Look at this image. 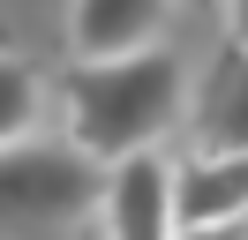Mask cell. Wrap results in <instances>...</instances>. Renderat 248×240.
Wrapping results in <instances>:
<instances>
[{
    "mask_svg": "<svg viewBox=\"0 0 248 240\" xmlns=\"http://www.w3.org/2000/svg\"><path fill=\"white\" fill-rule=\"evenodd\" d=\"M61 105H68V150L91 165H121L136 150H158V135L181 120L188 75L166 45L128 60H76L61 68Z\"/></svg>",
    "mask_w": 248,
    "mask_h": 240,
    "instance_id": "6da1fadb",
    "label": "cell"
},
{
    "mask_svg": "<svg viewBox=\"0 0 248 240\" xmlns=\"http://www.w3.org/2000/svg\"><path fill=\"white\" fill-rule=\"evenodd\" d=\"M98 173L68 143H8L0 150V240H68L98 210Z\"/></svg>",
    "mask_w": 248,
    "mask_h": 240,
    "instance_id": "7a4b0ae2",
    "label": "cell"
},
{
    "mask_svg": "<svg viewBox=\"0 0 248 240\" xmlns=\"http://www.w3.org/2000/svg\"><path fill=\"white\" fill-rule=\"evenodd\" d=\"M98 240H173V165L158 150L98 173Z\"/></svg>",
    "mask_w": 248,
    "mask_h": 240,
    "instance_id": "3957f363",
    "label": "cell"
},
{
    "mask_svg": "<svg viewBox=\"0 0 248 240\" xmlns=\"http://www.w3.org/2000/svg\"><path fill=\"white\" fill-rule=\"evenodd\" d=\"M173 8H181V0H76V8H68V45H76V60L151 53V45L166 38Z\"/></svg>",
    "mask_w": 248,
    "mask_h": 240,
    "instance_id": "277c9868",
    "label": "cell"
},
{
    "mask_svg": "<svg viewBox=\"0 0 248 240\" xmlns=\"http://www.w3.org/2000/svg\"><path fill=\"white\" fill-rule=\"evenodd\" d=\"M241 210H248V150H188L173 165V233L241 225Z\"/></svg>",
    "mask_w": 248,
    "mask_h": 240,
    "instance_id": "5b68a950",
    "label": "cell"
},
{
    "mask_svg": "<svg viewBox=\"0 0 248 240\" xmlns=\"http://www.w3.org/2000/svg\"><path fill=\"white\" fill-rule=\"evenodd\" d=\"M196 120H203L196 150H248V60H241V38L218 45L211 83L196 90Z\"/></svg>",
    "mask_w": 248,
    "mask_h": 240,
    "instance_id": "8992f818",
    "label": "cell"
},
{
    "mask_svg": "<svg viewBox=\"0 0 248 240\" xmlns=\"http://www.w3.org/2000/svg\"><path fill=\"white\" fill-rule=\"evenodd\" d=\"M38 105H46V83H38L23 60H8V53H0V150H8V143H31Z\"/></svg>",
    "mask_w": 248,
    "mask_h": 240,
    "instance_id": "52a82bcc",
    "label": "cell"
},
{
    "mask_svg": "<svg viewBox=\"0 0 248 240\" xmlns=\"http://www.w3.org/2000/svg\"><path fill=\"white\" fill-rule=\"evenodd\" d=\"M173 240H241V225H188V233H173Z\"/></svg>",
    "mask_w": 248,
    "mask_h": 240,
    "instance_id": "ba28073f",
    "label": "cell"
},
{
    "mask_svg": "<svg viewBox=\"0 0 248 240\" xmlns=\"http://www.w3.org/2000/svg\"><path fill=\"white\" fill-rule=\"evenodd\" d=\"M188 8H226V0H188Z\"/></svg>",
    "mask_w": 248,
    "mask_h": 240,
    "instance_id": "9c48e42d",
    "label": "cell"
}]
</instances>
